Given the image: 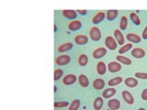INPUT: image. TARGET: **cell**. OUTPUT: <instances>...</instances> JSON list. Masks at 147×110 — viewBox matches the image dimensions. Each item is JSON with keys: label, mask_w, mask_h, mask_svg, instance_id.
<instances>
[{"label": "cell", "mask_w": 147, "mask_h": 110, "mask_svg": "<svg viewBox=\"0 0 147 110\" xmlns=\"http://www.w3.org/2000/svg\"><path fill=\"white\" fill-rule=\"evenodd\" d=\"M108 107L111 110H117L121 107V102H119V99H110L108 102Z\"/></svg>", "instance_id": "30bf717a"}, {"label": "cell", "mask_w": 147, "mask_h": 110, "mask_svg": "<svg viewBox=\"0 0 147 110\" xmlns=\"http://www.w3.org/2000/svg\"><path fill=\"white\" fill-rule=\"evenodd\" d=\"M131 56L137 59H142L145 56V50L142 48H134L131 50Z\"/></svg>", "instance_id": "ba28073f"}, {"label": "cell", "mask_w": 147, "mask_h": 110, "mask_svg": "<svg viewBox=\"0 0 147 110\" xmlns=\"http://www.w3.org/2000/svg\"><path fill=\"white\" fill-rule=\"evenodd\" d=\"M63 15L68 19H75L77 17V12L75 10H63Z\"/></svg>", "instance_id": "ffe728a7"}, {"label": "cell", "mask_w": 147, "mask_h": 110, "mask_svg": "<svg viewBox=\"0 0 147 110\" xmlns=\"http://www.w3.org/2000/svg\"><path fill=\"white\" fill-rule=\"evenodd\" d=\"M108 110H111V109H108Z\"/></svg>", "instance_id": "ab89813d"}, {"label": "cell", "mask_w": 147, "mask_h": 110, "mask_svg": "<svg viewBox=\"0 0 147 110\" xmlns=\"http://www.w3.org/2000/svg\"><path fill=\"white\" fill-rule=\"evenodd\" d=\"M79 107H80V101L78 99H76L70 104L68 110H77L78 108H79Z\"/></svg>", "instance_id": "f546056e"}, {"label": "cell", "mask_w": 147, "mask_h": 110, "mask_svg": "<svg viewBox=\"0 0 147 110\" xmlns=\"http://www.w3.org/2000/svg\"><path fill=\"white\" fill-rule=\"evenodd\" d=\"M54 31H55V32L57 31V27H56V25H54Z\"/></svg>", "instance_id": "8d00e7d4"}, {"label": "cell", "mask_w": 147, "mask_h": 110, "mask_svg": "<svg viewBox=\"0 0 147 110\" xmlns=\"http://www.w3.org/2000/svg\"><path fill=\"white\" fill-rule=\"evenodd\" d=\"M121 96H122L123 100L125 101L128 105H133V104H134V98H133L132 95L129 91H123L121 93Z\"/></svg>", "instance_id": "9c48e42d"}, {"label": "cell", "mask_w": 147, "mask_h": 110, "mask_svg": "<svg viewBox=\"0 0 147 110\" xmlns=\"http://www.w3.org/2000/svg\"><path fill=\"white\" fill-rule=\"evenodd\" d=\"M115 94H116V89L112 88V87H110V88H107L106 90L103 91L102 96H103V98L109 99V98H111L112 96H114Z\"/></svg>", "instance_id": "2e32d148"}, {"label": "cell", "mask_w": 147, "mask_h": 110, "mask_svg": "<svg viewBox=\"0 0 147 110\" xmlns=\"http://www.w3.org/2000/svg\"><path fill=\"white\" fill-rule=\"evenodd\" d=\"M122 82H123L122 77L118 76V77H114V78H112V79H110V80L108 82V85H109L110 87H112V86H115V85H119V84H121Z\"/></svg>", "instance_id": "603a6c76"}, {"label": "cell", "mask_w": 147, "mask_h": 110, "mask_svg": "<svg viewBox=\"0 0 147 110\" xmlns=\"http://www.w3.org/2000/svg\"><path fill=\"white\" fill-rule=\"evenodd\" d=\"M126 39L130 41V42H132V43H139L142 40L141 37L135 33H128L126 35Z\"/></svg>", "instance_id": "4fadbf2b"}, {"label": "cell", "mask_w": 147, "mask_h": 110, "mask_svg": "<svg viewBox=\"0 0 147 110\" xmlns=\"http://www.w3.org/2000/svg\"><path fill=\"white\" fill-rule=\"evenodd\" d=\"M73 48V44L71 42H66V43H63V44H61L57 48V52H68L69 50H71Z\"/></svg>", "instance_id": "44dd1931"}, {"label": "cell", "mask_w": 147, "mask_h": 110, "mask_svg": "<svg viewBox=\"0 0 147 110\" xmlns=\"http://www.w3.org/2000/svg\"><path fill=\"white\" fill-rule=\"evenodd\" d=\"M69 105L68 102H66V101H63V102H55L54 103V107L56 108H63V107H68Z\"/></svg>", "instance_id": "4dcf8cb0"}, {"label": "cell", "mask_w": 147, "mask_h": 110, "mask_svg": "<svg viewBox=\"0 0 147 110\" xmlns=\"http://www.w3.org/2000/svg\"><path fill=\"white\" fill-rule=\"evenodd\" d=\"M130 17H131V19L132 23H133V24H134V25H136V26L141 25V19H140L139 16H138L136 13H134V12L131 13Z\"/></svg>", "instance_id": "4316f807"}, {"label": "cell", "mask_w": 147, "mask_h": 110, "mask_svg": "<svg viewBox=\"0 0 147 110\" xmlns=\"http://www.w3.org/2000/svg\"><path fill=\"white\" fill-rule=\"evenodd\" d=\"M131 49H132V44L131 43H126V44H124L123 46H121V47L119 48V54H123V53L129 52V50H131Z\"/></svg>", "instance_id": "f1b7e54d"}, {"label": "cell", "mask_w": 147, "mask_h": 110, "mask_svg": "<svg viewBox=\"0 0 147 110\" xmlns=\"http://www.w3.org/2000/svg\"><path fill=\"white\" fill-rule=\"evenodd\" d=\"M106 54H107V49L104 47H99V48H96L94 50L93 53H92V56L95 59H100L103 56H105Z\"/></svg>", "instance_id": "5b68a950"}, {"label": "cell", "mask_w": 147, "mask_h": 110, "mask_svg": "<svg viewBox=\"0 0 147 110\" xmlns=\"http://www.w3.org/2000/svg\"><path fill=\"white\" fill-rule=\"evenodd\" d=\"M76 12H77V13H79V14H81V15H86V13H87L86 10H77Z\"/></svg>", "instance_id": "d590c367"}, {"label": "cell", "mask_w": 147, "mask_h": 110, "mask_svg": "<svg viewBox=\"0 0 147 110\" xmlns=\"http://www.w3.org/2000/svg\"><path fill=\"white\" fill-rule=\"evenodd\" d=\"M63 74V71L61 70V69H56V70L54 71V80H59L60 78H61Z\"/></svg>", "instance_id": "1f68e13d"}, {"label": "cell", "mask_w": 147, "mask_h": 110, "mask_svg": "<svg viewBox=\"0 0 147 110\" xmlns=\"http://www.w3.org/2000/svg\"><path fill=\"white\" fill-rule=\"evenodd\" d=\"M105 17H106V14L104 12H98L93 17H92V23H93V24H98V23L103 21Z\"/></svg>", "instance_id": "5bb4252c"}, {"label": "cell", "mask_w": 147, "mask_h": 110, "mask_svg": "<svg viewBox=\"0 0 147 110\" xmlns=\"http://www.w3.org/2000/svg\"><path fill=\"white\" fill-rule=\"evenodd\" d=\"M56 91H57V87L54 86V92H56Z\"/></svg>", "instance_id": "f35d334b"}, {"label": "cell", "mask_w": 147, "mask_h": 110, "mask_svg": "<svg viewBox=\"0 0 147 110\" xmlns=\"http://www.w3.org/2000/svg\"><path fill=\"white\" fill-rule=\"evenodd\" d=\"M70 61H71V59L69 55L63 54L55 59V63H56L57 65H66V64L70 62Z\"/></svg>", "instance_id": "3957f363"}, {"label": "cell", "mask_w": 147, "mask_h": 110, "mask_svg": "<svg viewBox=\"0 0 147 110\" xmlns=\"http://www.w3.org/2000/svg\"><path fill=\"white\" fill-rule=\"evenodd\" d=\"M103 104H104V101L102 97H96L94 100V103H93V107L95 110H100L103 107Z\"/></svg>", "instance_id": "7402d4cb"}, {"label": "cell", "mask_w": 147, "mask_h": 110, "mask_svg": "<svg viewBox=\"0 0 147 110\" xmlns=\"http://www.w3.org/2000/svg\"><path fill=\"white\" fill-rule=\"evenodd\" d=\"M105 46H106V48H108L109 50H114L117 49L118 43L113 37L108 36V37H106V39H105Z\"/></svg>", "instance_id": "6da1fadb"}, {"label": "cell", "mask_w": 147, "mask_h": 110, "mask_svg": "<svg viewBox=\"0 0 147 110\" xmlns=\"http://www.w3.org/2000/svg\"><path fill=\"white\" fill-rule=\"evenodd\" d=\"M89 37L91 38V40H93L94 41H98L101 39V32L98 28L92 27L89 30Z\"/></svg>", "instance_id": "7a4b0ae2"}, {"label": "cell", "mask_w": 147, "mask_h": 110, "mask_svg": "<svg viewBox=\"0 0 147 110\" xmlns=\"http://www.w3.org/2000/svg\"><path fill=\"white\" fill-rule=\"evenodd\" d=\"M117 61L119 62L122 64H125V65H131V60L129 59L128 57H125V56H122V55H118L116 57Z\"/></svg>", "instance_id": "cb8c5ba5"}, {"label": "cell", "mask_w": 147, "mask_h": 110, "mask_svg": "<svg viewBox=\"0 0 147 110\" xmlns=\"http://www.w3.org/2000/svg\"><path fill=\"white\" fill-rule=\"evenodd\" d=\"M77 81V78L75 74H67L63 78V84L65 85H71Z\"/></svg>", "instance_id": "52a82bcc"}, {"label": "cell", "mask_w": 147, "mask_h": 110, "mask_svg": "<svg viewBox=\"0 0 147 110\" xmlns=\"http://www.w3.org/2000/svg\"><path fill=\"white\" fill-rule=\"evenodd\" d=\"M107 68L110 72H117L121 70V64L118 62H110L108 64Z\"/></svg>", "instance_id": "8992f818"}, {"label": "cell", "mask_w": 147, "mask_h": 110, "mask_svg": "<svg viewBox=\"0 0 147 110\" xmlns=\"http://www.w3.org/2000/svg\"><path fill=\"white\" fill-rule=\"evenodd\" d=\"M141 96H142V100H147V89H144L142 90V94H141Z\"/></svg>", "instance_id": "836d02e7"}, {"label": "cell", "mask_w": 147, "mask_h": 110, "mask_svg": "<svg viewBox=\"0 0 147 110\" xmlns=\"http://www.w3.org/2000/svg\"><path fill=\"white\" fill-rule=\"evenodd\" d=\"M75 42L78 45H85L87 43V41H88V38L86 36V35H76L75 37Z\"/></svg>", "instance_id": "9a60e30c"}, {"label": "cell", "mask_w": 147, "mask_h": 110, "mask_svg": "<svg viewBox=\"0 0 147 110\" xmlns=\"http://www.w3.org/2000/svg\"><path fill=\"white\" fill-rule=\"evenodd\" d=\"M138 110H145V108H144V107H141V108H139Z\"/></svg>", "instance_id": "74e56055"}, {"label": "cell", "mask_w": 147, "mask_h": 110, "mask_svg": "<svg viewBox=\"0 0 147 110\" xmlns=\"http://www.w3.org/2000/svg\"><path fill=\"white\" fill-rule=\"evenodd\" d=\"M125 82V85L128 86V87H131V88H134L138 85V81L136 78H133V77H128L125 79L124 81Z\"/></svg>", "instance_id": "ac0fdd59"}, {"label": "cell", "mask_w": 147, "mask_h": 110, "mask_svg": "<svg viewBox=\"0 0 147 110\" xmlns=\"http://www.w3.org/2000/svg\"><path fill=\"white\" fill-rule=\"evenodd\" d=\"M105 87V81L103 79L98 78L93 82V88L96 90H101Z\"/></svg>", "instance_id": "e0dca14e"}, {"label": "cell", "mask_w": 147, "mask_h": 110, "mask_svg": "<svg viewBox=\"0 0 147 110\" xmlns=\"http://www.w3.org/2000/svg\"><path fill=\"white\" fill-rule=\"evenodd\" d=\"M118 14H119L118 10H109L107 14H106V17H107V19L109 21H112L118 17Z\"/></svg>", "instance_id": "d4e9b609"}, {"label": "cell", "mask_w": 147, "mask_h": 110, "mask_svg": "<svg viewBox=\"0 0 147 110\" xmlns=\"http://www.w3.org/2000/svg\"><path fill=\"white\" fill-rule=\"evenodd\" d=\"M107 65H106L104 62H98L96 63V72L99 75H104L106 72H107Z\"/></svg>", "instance_id": "7c38bea8"}, {"label": "cell", "mask_w": 147, "mask_h": 110, "mask_svg": "<svg viewBox=\"0 0 147 110\" xmlns=\"http://www.w3.org/2000/svg\"><path fill=\"white\" fill-rule=\"evenodd\" d=\"M87 62H88V57L86 56V54H81L79 57H78V64L80 66H86Z\"/></svg>", "instance_id": "484cf974"}, {"label": "cell", "mask_w": 147, "mask_h": 110, "mask_svg": "<svg viewBox=\"0 0 147 110\" xmlns=\"http://www.w3.org/2000/svg\"><path fill=\"white\" fill-rule=\"evenodd\" d=\"M128 26V18L126 16H122L119 20V29L121 30H125Z\"/></svg>", "instance_id": "83f0119b"}, {"label": "cell", "mask_w": 147, "mask_h": 110, "mask_svg": "<svg viewBox=\"0 0 147 110\" xmlns=\"http://www.w3.org/2000/svg\"><path fill=\"white\" fill-rule=\"evenodd\" d=\"M142 39L144 40H147V27L144 28V31H142Z\"/></svg>", "instance_id": "e575fe53"}, {"label": "cell", "mask_w": 147, "mask_h": 110, "mask_svg": "<svg viewBox=\"0 0 147 110\" xmlns=\"http://www.w3.org/2000/svg\"><path fill=\"white\" fill-rule=\"evenodd\" d=\"M114 37H115V40L117 41V43L119 45H121L123 46L125 44V40H124V36L121 33V30H114Z\"/></svg>", "instance_id": "277c9868"}, {"label": "cell", "mask_w": 147, "mask_h": 110, "mask_svg": "<svg viewBox=\"0 0 147 110\" xmlns=\"http://www.w3.org/2000/svg\"><path fill=\"white\" fill-rule=\"evenodd\" d=\"M134 75L136 78H139V79H147V72H135Z\"/></svg>", "instance_id": "d6a6232c"}, {"label": "cell", "mask_w": 147, "mask_h": 110, "mask_svg": "<svg viewBox=\"0 0 147 110\" xmlns=\"http://www.w3.org/2000/svg\"><path fill=\"white\" fill-rule=\"evenodd\" d=\"M82 27V23L79 20H73L71 22H69L68 24V29L71 31H76L78 30H80Z\"/></svg>", "instance_id": "8fae6325"}, {"label": "cell", "mask_w": 147, "mask_h": 110, "mask_svg": "<svg viewBox=\"0 0 147 110\" xmlns=\"http://www.w3.org/2000/svg\"><path fill=\"white\" fill-rule=\"evenodd\" d=\"M78 82L82 87H87L89 85V80L85 74H80L78 76Z\"/></svg>", "instance_id": "d6986e66"}]
</instances>
